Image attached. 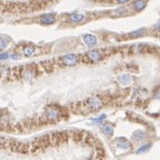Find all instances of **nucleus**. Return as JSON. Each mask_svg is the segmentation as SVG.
I'll return each instance as SVG.
<instances>
[{
	"label": "nucleus",
	"mask_w": 160,
	"mask_h": 160,
	"mask_svg": "<svg viewBox=\"0 0 160 160\" xmlns=\"http://www.w3.org/2000/svg\"><path fill=\"white\" fill-rule=\"evenodd\" d=\"M150 148H151V143H146V144H143V146H141V147L138 148L137 153H138V155H140V153H146L148 150H150Z\"/></svg>",
	"instance_id": "nucleus-16"
},
{
	"label": "nucleus",
	"mask_w": 160,
	"mask_h": 160,
	"mask_svg": "<svg viewBox=\"0 0 160 160\" xmlns=\"http://www.w3.org/2000/svg\"><path fill=\"white\" fill-rule=\"evenodd\" d=\"M7 144V140L3 137H0V148H3Z\"/></svg>",
	"instance_id": "nucleus-19"
},
{
	"label": "nucleus",
	"mask_w": 160,
	"mask_h": 160,
	"mask_svg": "<svg viewBox=\"0 0 160 160\" xmlns=\"http://www.w3.org/2000/svg\"><path fill=\"white\" fill-rule=\"evenodd\" d=\"M146 5H147V1H146V0H136L133 2V8L136 9L137 11H141L144 9Z\"/></svg>",
	"instance_id": "nucleus-13"
},
{
	"label": "nucleus",
	"mask_w": 160,
	"mask_h": 160,
	"mask_svg": "<svg viewBox=\"0 0 160 160\" xmlns=\"http://www.w3.org/2000/svg\"><path fill=\"white\" fill-rule=\"evenodd\" d=\"M142 32H143V29H138V30H136V32H130L129 37H131V38L139 37V36H141V35H142Z\"/></svg>",
	"instance_id": "nucleus-18"
},
{
	"label": "nucleus",
	"mask_w": 160,
	"mask_h": 160,
	"mask_svg": "<svg viewBox=\"0 0 160 160\" xmlns=\"http://www.w3.org/2000/svg\"><path fill=\"white\" fill-rule=\"evenodd\" d=\"M112 1L115 3H126V2H128L129 0H112Z\"/></svg>",
	"instance_id": "nucleus-21"
},
{
	"label": "nucleus",
	"mask_w": 160,
	"mask_h": 160,
	"mask_svg": "<svg viewBox=\"0 0 160 160\" xmlns=\"http://www.w3.org/2000/svg\"><path fill=\"white\" fill-rule=\"evenodd\" d=\"M92 160H103V159H101V158H98V157H95V158H93Z\"/></svg>",
	"instance_id": "nucleus-23"
},
{
	"label": "nucleus",
	"mask_w": 160,
	"mask_h": 160,
	"mask_svg": "<svg viewBox=\"0 0 160 160\" xmlns=\"http://www.w3.org/2000/svg\"><path fill=\"white\" fill-rule=\"evenodd\" d=\"M55 22H56V15L54 13H46V15L40 16L39 18V22L42 25H52Z\"/></svg>",
	"instance_id": "nucleus-7"
},
{
	"label": "nucleus",
	"mask_w": 160,
	"mask_h": 160,
	"mask_svg": "<svg viewBox=\"0 0 160 160\" xmlns=\"http://www.w3.org/2000/svg\"><path fill=\"white\" fill-rule=\"evenodd\" d=\"M10 57H11L12 59H18V58H19V55H18V54L15 53V54H12V55H10Z\"/></svg>",
	"instance_id": "nucleus-22"
},
{
	"label": "nucleus",
	"mask_w": 160,
	"mask_h": 160,
	"mask_svg": "<svg viewBox=\"0 0 160 160\" xmlns=\"http://www.w3.org/2000/svg\"><path fill=\"white\" fill-rule=\"evenodd\" d=\"M63 117V112L59 107H57L56 104H49L44 109V114H43V121L47 123H56Z\"/></svg>",
	"instance_id": "nucleus-2"
},
{
	"label": "nucleus",
	"mask_w": 160,
	"mask_h": 160,
	"mask_svg": "<svg viewBox=\"0 0 160 160\" xmlns=\"http://www.w3.org/2000/svg\"><path fill=\"white\" fill-rule=\"evenodd\" d=\"M0 22H2V19H1V17H0Z\"/></svg>",
	"instance_id": "nucleus-24"
},
{
	"label": "nucleus",
	"mask_w": 160,
	"mask_h": 160,
	"mask_svg": "<svg viewBox=\"0 0 160 160\" xmlns=\"http://www.w3.org/2000/svg\"><path fill=\"white\" fill-rule=\"evenodd\" d=\"M146 137H147V134L144 133L143 131H136L133 134H132V139H133L134 141H141V140H143V139H146Z\"/></svg>",
	"instance_id": "nucleus-15"
},
{
	"label": "nucleus",
	"mask_w": 160,
	"mask_h": 160,
	"mask_svg": "<svg viewBox=\"0 0 160 160\" xmlns=\"http://www.w3.org/2000/svg\"><path fill=\"white\" fill-rule=\"evenodd\" d=\"M147 48H148V46L141 45V44H138V45H133L132 47H131V53H134V54L144 53Z\"/></svg>",
	"instance_id": "nucleus-11"
},
{
	"label": "nucleus",
	"mask_w": 160,
	"mask_h": 160,
	"mask_svg": "<svg viewBox=\"0 0 160 160\" xmlns=\"http://www.w3.org/2000/svg\"><path fill=\"white\" fill-rule=\"evenodd\" d=\"M59 62L65 66H73L78 63V57L75 54H66L59 58Z\"/></svg>",
	"instance_id": "nucleus-4"
},
{
	"label": "nucleus",
	"mask_w": 160,
	"mask_h": 160,
	"mask_svg": "<svg viewBox=\"0 0 160 160\" xmlns=\"http://www.w3.org/2000/svg\"><path fill=\"white\" fill-rule=\"evenodd\" d=\"M104 105H105V101H104V99L102 96H91V98H88L84 102H81V103H78L76 105V108H78L76 112L85 115L88 113L99 111Z\"/></svg>",
	"instance_id": "nucleus-1"
},
{
	"label": "nucleus",
	"mask_w": 160,
	"mask_h": 160,
	"mask_svg": "<svg viewBox=\"0 0 160 160\" xmlns=\"http://www.w3.org/2000/svg\"><path fill=\"white\" fill-rule=\"evenodd\" d=\"M104 57V53L102 49H93V51L88 52L84 55V62L88 63H98L102 61Z\"/></svg>",
	"instance_id": "nucleus-3"
},
{
	"label": "nucleus",
	"mask_w": 160,
	"mask_h": 160,
	"mask_svg": "<svg viewBox=\"0 0 160 160\" xmlns=\"http://www.w3.org/2000/svg\"><path fill=\"white\" fill-rule=\"evenodd\" d=\"M118 81H119L122 85L127 86V85H130L131 83H133V78H131L129 74H121L118 76Z\"/></svg>",
	"instance_id": "nucleus-10"
},
{
	"label": "nucleus",
	"mask_w": 160,
	"mask_h": 160,
	"mask_svg": "<svg viewBox=\"0 0 160 160\" xmlns=\"http://www.w3.org/2000/svg\"><path fill=\"white\" fill-rule=\"evenodd\" d=\"M10 38L5 36V35H0V51H3L5 48H7V46L9 45Z\"/></svg>",
	"instance_id": "nucleus-12"
},
{
	"label": "nucleus",
	"mask_w": 160,
	"mask_h": 160,
	"mask_svg": "<svg viewBox=\"0 0 160 160\" xmlns=\"http://www.w3.org/2000/svg\"><path fill=\"white\" fill-rule=\"evenodd\" d=\"M102 132H103L105 136H112L113 132H114V128H113L112 124H104L102 126Z\"/></svg>",
	"instance_id": "nucleus-14"
},
{
	"label": "nucleus",
	"mask_w": 160,
	"mask_h": 160,
	"mask_svg": "<svg viewBox=\"0 0 160 160\" xmlns=\"http://www.w3.org/2000/svg\"><path fill=\"white\" fill-rule=\"evenodd\" d=\"M40 49L37 48L36 46H32V45H26V46H22V51H20V54L24 55V56H32L35 54H37V52H39Z\"/></svg>",
	"instance_id": "nucleus-6"
},
{
	"label": "nucleus",
	"mask_w": 160,
	"mask_h": 160,
	"mask_svg": "<svg viewBox=\"0 0 160 160\" xmlns=\"http://www.w3.org/2000/svg\"><path fill=\"white\" fill-rule=\"evenodd\" d=\"M115 144L121 150H130L132 148V143L129 141L128 139L122 138V137H119V138L115 139Z\"/></svg>",
	"instance_id": "nucleus-5"
},
{
	"label": "nucleus",
	"mask_w": 160,
	"mask_h": 160,
	"mask_svg": "<svg viewBox=\"0 0 160 160\" xmlns=\"http://www.w3.org/2000/svg\"><path fill=\"white\" fill-rule=\"evenodd\" d=\"M83 42H84V44H85L88 47H94V46L98 45V38L95 37V36H93V35H84L83 36Z\"/></svg>",
	"instance_id": "nucleus-8"
},
{
	"label": "nucleus",
	"mask_w": 160,
	"mask_h": 160,
	"mask_svg": "<svg viewBox=\"0 0 160 160\" xmlns=\"http://www.w3.org/2000/svg\"><path fill=\"white\" fill-rule=\"evenodd\" d=\"M68 19L72 22L78 24V22H84V19H85V15H84V13H81V12H73L68 16Z\"/></svg>",
	"instance_id": "nucleus-9"
},
{
	"label": "nucleus",
	"mask_w": 160,
	"mask_h": 160,
	"mask_svg": "<svg viewBox=\"0 0 160 160\" xmlns=\"http://www.w3.org/2000/svg\"><path fill=\"white\" fill-rule=\"evenodd\" d=\"M104 119H107V114H102V115H100L99 118L93 119V120H92V122H94L95 124H101V123H103Z\"/></svg>",
	"instance_id": "nucleus-17"
},
{
	"label": "nucleus",
	"mask_w": 160,
	"mask_h": 160,
	"mask_svg": "<svg viewBox=\"0 0 160 160\" xmlns=\"http://www.w3.org/2000/svg\"><path fill=\"white\" fill-rule=\"evenodd\" d=\"M9 57V54L8 53H2V54H0V61L1 59H7Z\"/></svg>",
	"instance_id": "nucleus-20"
}]
</instances>
